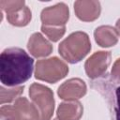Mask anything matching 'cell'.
Here are the masks:
<instances>
[{
	"mask_svg": "<svg viewBox=\"0 0 120 120\" xmlns=\"http://www.w3.org/2000/svg\"><path fill=\"white\" fill-rule=\"evenodd\" d=\"M83 112V108L81 102L70 100L62 102L57 108L58 120H80Z\"/></svg>",
	"mask_w": 120,
	"mask_h": 120,
	"instance_id": "cell-11",
	"label": "cell"
},
{
	"mask_svg": "<svg viewBox=\"0 0 120 120\" xmlns=\"http://www.w3.org/2000/svg\"><path fill=\"white\" fill-rule=\"evenodd\" d=\"M0 7L7 14L8 22L14 26H25L32 19V12L23 0H1Z\"/></svg>",
	"mask_w": 120,
	"mask_h": 120,
	"instance_id": "cell-5",
	"label": "cell"
},
{
	"mask_svg": "<svg viewBox=\"0 0 120 120\" xmlns=\"http://www.w3.org/2000/svg\"><path fill=\"white\" fill-rule=\"evenodd\" d=\"M34 60L21 48H8L0 55V81L4 85L16 86L28 81Z\"/></svg>",
	"mask_w": 120,
	"mask_h": 120,
	"instance_id": "cell-1",
	"label": "cell"
},
{
	"mask_svg": "<svg viewBox=\"0 0 120 120\" xmlns=\"http://www.w3.org/2000/svg\"><path fill=\"white\" fill-rule=\"evenodd\" d=\"M41 31L48 37L50 40L56 42L64 36L66 32V25H63V26L41 25Z\"/></svg>",
	"mask_w": 120,
	"mask_h": 120,
	"instance_id": "cell-15",
	"label": "cell"
},
{
	"mask_svg": "<svg viewBox=\"0 0 120 120\" xmlns=\"http://www.w3.org/2000/svg\"><path fill=\"white\" fill-rule=\"evenodd\" d=\"M68 73V65L56 56L38 60L35 68V78L49 83H55Z\"/></svg>",
	"mask_w": 120,
	"mask_h": 120,
	"instance_id": "cell-3",
	"label": "cell"
},
{
	"mask_svg": "<svg viewBox=\"0 0 120 120\" xmlns=\"http://www.w3.org/2000/svg\"><path fill=\"white\" fill-rule=\"evenodd\" d=\"M112 60L110 52L99 51L94 52L84 64V69L90 79H97L102 76L109 68Z\"/></svg>",
	"mask_w": 120,
	"mask_h": 120,
	"instance_id": "cell-6",
	"label": "cell"
},
{
	"mask_svg": "<svg viewBox=\"0 0 120 120\" xmlns=\"http://www.w3.org/2000/svg\"><path fill=\"white\" fill-rule=\"evenodd\" d=\"M112 77L116 81H120V58L113 63L112 68Z\"/></svg>",
	"mask_w": 120,
	"mask_h": 120,
	"instance_id": "cell-17",
	"label": "cell"
},
{
	"mask_svg": "<svg viewBox=\"0 0 120 120\" xmlns=\"http://www.w3.org/2000/svg\"><path fill=\"white\" fill-rule=\"evenodd\" d=\"M91 50V42L86 33H71L58 46L60 55L68 63L75 64L82 60Z\"/></svg>",
	"mask_w": 120,
	"mask_h": 120,
	"instance_id": "cell-2",
	"label": "cell"
},
{
	"mask_svg": "<svg viewBox=\"0 0 120 120\" xmlns=\"http://www.w3.org/2000/svg\"><path fill=\"white\" fill-rule=\"evenodd\" d=\"M14 105L20 111L22 120H39V112L37 107L30 103L26 98H18Z\"/></svg>",
	"mask_w": 120,
	"mask_h": 120,
	"instance_id": "cell-13",
	"label": "cell"
},
{
	"mask_svg": "<svg viewBox=\"0 0 120 120\" xmlns=\"http://www.w3.org/2000/svg\"><path fill=\"white\" fill-rule=\"evenodd\" d=\"M74 11L78 19L82 22H93L99 17L101 8L98 1L81 0L74 3Z\"/></svg>",
	"mask_w": 120,
	"mask_h": 120,
	"instance_id": "cell-9",
	"label": "cell"
},
{
	"mask_svg": "<svg viewBox=\"0 0 120 120\" xmlns=\"http://www.w3.org/2000/svg\"><path fill=\"white\" fill-rule=\"evenodd\" d=\"M115 29H116V31H117V33H118V35L120 36V19H118L117 20V22H116V24H115Z\"/></svg>",
	"mask_w": 120,
	"mask_h": 120,
	"instance_id": "cell-19",
	"label": "cell"
},
{
	"mask_svg": "<svg viewBox=\"0 0 120 120\" xmlns=\"http://www.w3.org/2000/svg\"><path fill=\"white\" fill-rule=\"evenodd\" d=\"M86 84L82 79L71 78L58 87L57 95L60 98L70 101L82 98L86 94Z\"/></svg>",
	"mask_w": 120,
	"mask_h": 120,
	"instance_id": "cell-8",
	"label": "cell"
},
{
	"mask_svg": "<svg viewBox=\"0 0 120 120\" xmlns=\"http://www.w3.org/2000/svg\"><path fill=\"white\" fill-rule=\"evenodd\" d=\"M29 96L39 112V120H50L54 111L52 91L45 85L34 82L29 87Z\"/></svg>",
	"mask_w": 120,
	"mask_h": 120,
	"instance_id": "cell-4",
	"label": "cell"
},
{
	"mask_svg": "<svg viewBox=\"0 0 120 120\" xmlns=\"http://www.w3.org/2000/svg\"><path fill=\"white\" fill-rule=\"evenodd\" d=\"M23 85L22 86H14L12 88H5L4 86L0 87L1 92V104L8 103L14 100L17 97H19L23 92Z\"/></svg>",
	"mask_w": 120,
	"mask_h": 120,
	"instance_id": "cell-14",
	"label": "cell"
},
{
	"mask_svg": "<svg viewBox=\"0 0 120 120\" xmlns=\"http://www.w3.org/2000/svg\"><path fill=\"white\" fill-rule=\"evenodd\" d=\"M94 37L96 42L104 48L114 46L118 41V33L111 25L98 26L94 32Z\"/></svg>",
	"mask_w": 120,
	"mask_h": 120,
	"instance_id": "cell-12",
	"label": "cell"
},
{
	"mask_svg": "<svg viewBox=\"0 0 120 120\" xmlns=\"http://www.w3.org/2000/svg\"><path fill=\"white\" fill-rule=\"evenodd\" d=\"M2 120H22V114L15 105H5L0 109Z\"/></svg>",
	"mask_w": 120,
	"mask_h": 120,
	"instance_id": "cell-16",
	"label": "cell"
},
{
	"mask_svg": "<svg viewBox=\"0 0 120 120\" xmlns=\"http://www.w3.org/2000/svg\"><path fill=\"white\" fill-rule=\"evenodd\" d=\"M53 120H58V118H56V119H53Z\"/></svg>",
	"mask_w": 120,
	"mask_h": 120,
	"instance_id": "cell-20",
	"label": "cell"
},
{
	"mask_svg": "<svg viewBox=\"0 0 120 120\" xmlns=\"http://www.w3.org/2000/svg\"><path fill=\"white\" fill-rule=\"evenodd\" d=\"M27 49L34 57H46L52 52V45L40 33H34L28 40Z\"/></svg>",
	"mask_w": 120,
	"mask_h": 120,
	"instance_id": "cell-10",
	"label": "cell"
},
{
	"mask_svg": "<svg viewBox=\"0 0 120 120\" xmlns=\"http://www.w3.org/2000/svg\"><path fill=\"white\" fill-rule=\"evenodd\" d=\"M115 95H116V103H117V106L115 107L116 120H120V86H118L116 88Z\"/></svg>",
	"mask_w": 120,
	"mask_h": 120,
	"instance_id": "cell-18",
	"label": "cell"
},
{
	"mask_svg": "<svg viewBox=\"0 0 120 120\" xmlns=\"http://www.w3.org/2000/svg\"><path fill=\"white\" fill-rule=\"evenodd\" d=\"M69 18V9L65 3H58L54 6L45 8L40 14L42 25L63 26Z\"/></svg>",
	"mask_w": 120,
	"mask_h": 120,
	"instance_id": "cell-7",
	"label": "cell"
}]
</instances>
